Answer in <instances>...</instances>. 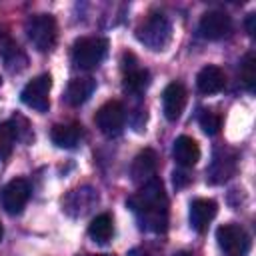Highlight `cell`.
Here are the masks:
<instances>
[{"mask_svg": "<svg viewBox=\"0 0 256 256\" xmlns=\"http://www.w3.org/2000/svg\"><path fill=\"white\" fill-rule=\"evenodd\" d=\"M128 208L134 212L142 230L162 234L168 228V196L162 180L156 176L142 184L138 192L128 198Z\"/></svg>", "mask_w": 256, "mask_h": 256, "instance_id": "cell-1", "label": "cell"}, {"mask_svg": "<svg viewBox=\"0 0 256 256\" xmlns=\"http://www.w3.org/2000/svg\"><path fill=\"white\" fill-rule=\"evenodd\" d=\"M24 32L38 52H50L58 40V24L50 14H34L26 20Z\"/></svg>", "mask_w": 256, "mask_h": 256, "instance_id": "cell-2", "label": "cell"}, {"mask_svg": "<svg viewBox=\"0 0 256 256\" xmlns=\"http://www.w3.org/2000/svg\"><path fill=\"white\" fill-rule=\"evenodd\" d=\"M136 38L150 50H164L172 40V24L164 14L154 12L136 28Z\"/></svg>", "mask_w": 256, "mask_h": 256, "instance_id": "cell-3", "label": "cell"}, {"mask_svg": "<svg viewBox=\"0 0 256 256\" xmlns=\"http://www.w3.org/2000/svg\"><path fill=\"white\" fill-rule=\"evenodd\" d=\"M108 54V40L102 36H84L78 38L72 46V62L76 68L92 70L100 66V62Z\"/></svg>", "mask_w": 256, "mask_h": 256, "instance_id": "cell-4", "label": "cell"}, {"mask_svg": "<svg viewBox=\"0 0 256 256\" xmlns=\"http://www.w3.org/2000/svg\"><path fill=\"white\" fill-rule=\"evenodd\" d=\"M50 88H52V76L50 74H40L32 78L20 92V100L36 110V112H46L50 108Z\"/></svg>", "mask_w": 256, "mask_h": 256, "instance_id": "cell-5", "label": "cell"}, {"mask_svg": "<svg viewBox=\"0 0 256 256\" xmlns=\"http://www.w3.org/2000/svg\"><path fill=\"white\" fill-rule=\"evenodd\" d=\"M216 240L228 256H244L250 250V236L240 224H222L216 230Z\"/></svg>", "mask_w": 256, "mask_h": 256, "instance_id": "cell-6", "label": "cell"}, {"mask_svg": "<svg viewBox=\"0 0 256 256\" xmlns=\"http://www.w3.org/2000/svg\"><path fill=\"white\" fill-rule=\"evenodd\" d=\"M94 122L98 126V130L106 136H116L120 134V130L124 128L126 122V108L122 102L118 100H110L106 104H102L94 116Z\"/></svg>", "mask_w": 256, "mask_h": 256, "instance_id": "cell-7", "label": "cell"}, {"mask_svg": "<svg viewBox=\"0 0 256 256\" xmlns=\"http://www.w3.org/2000/svg\"><path fill=\"white\" fill-rule=\"evenodd\" d=\"M28 198H30V184L24 178H14L0 190V204L8 214H20Z\"/></svg>", "mask_w": 256, "mask_h": 256, "instance_id": "cell-8", "label": "cell"}, {"mask_svg": "<svg viewBox=\"0 0 256 256\" xmlns=\"http://www.w3.org/2000/svg\"><path fill=\"white\" fill-rule=\"evenodd\" d=\"M96 204H98V192L92 186H80V188H74L66 194L62 208L66 214L78 218V216L88 214Z\"/></svg>", "mask_w": 256, "mask_h": 256, "instance_id": "cell-9", "label": "cell"}, {"mask_svg": "<svg viewBox=\"0 0 256 256\" xmlns=\"http://www.w3.org/2000/svg\"><path fill=\"white\" fill-rule=\"evenodd\" d=\"M230 30H232V18L222 10H208L206 14H202L198 24V32L206 40H220L228 36Z\"/></svg>", "mask_w": 256, "mask_h": 256, "instance_id": "cell-10", "label": "cell"}, {"mask_svg": "<svg viewBox=\"0 0 256 256\" xmlns=\"http://www.w3.org/2000/svg\"><path fill=\"white\" fill-rule=\"evenodd\" d=\"M124 80H122V86L128 94H142L148 86H150V72L146 68H138L136 66V58L134 54H124Z\"/></svg>", "mask_w": 256, "mask_h": 256, "instance_id": "cell-11", "label": "cell"}, {"mask_svg": "<svg viewBox=\"0 0 256 256\" xmlns=\"http://www.w3.org/2000/svg\"><path fill=\"white\" fill-rule=\"evenodd\" d=\"M186 98H188L186 88L180 82H170L164 88V92H162V112H164L166 120L176 122L182 116L184 106H186Z\"/></svg>", "mask_w": 256, "mask_h": 256, "instance_id": "cell-12", "label": "cell"}, {"mask_svg": "<svg viewBox=\"0 0 256 256\" xmlns=\"http://www.w3.org/2000/svg\"><path fill=\"white\" fill-rule=\"evenodd\" d=\"M234 170H236V154L232 150L220 148V150L214 152L212 164L206 170L208 182L210 184H222V182H226L234 174Z\"/></svg>", "mask_w": 256, "mask_h": 256, "instance_id": "cell-13", "label": "cell"}, {"mask_svg": "<svg viewBox=\"0 0 256 256\" xmlns=\"http://www.w3.org/2000/svg\"><path fill=\"white\" fill-rule=\"evenodd\" d=\"M156 168H158V156L152 148H144L142 152L136 154L132 166H130V176L136 184H146L152 178H156Z\"/></svg>", "mask_w": 256, "mask_h": 256, "instance_id": "cell-14", "label": "cell"}, {"mask_svg": "<svg viewBox=\"0 0 256 256\" xmlns=\"http://www.w3.org/2000/svg\"><path fill=\"white\" fill-rule=\"evenodd\" d=\"M218 212V204L212 198H196L190 202V226L196 232H204L208 224L214 220Z\"/></svg>", "mask_w": 256, "mask_h": 256, "instance_id": "cell-15", "label": "cell"}, {"mask_svg": "<svg viewBox=\"0 0 256 256\" xmlns=\"http://www.w3.org/2000/svg\"><path fill=\"white\" fill-rule=\"evenodd\" d=\"M0 58L6 62V66L14 72L22 70L26 66V54L22 52V48L16 44V40L0 28Z\"/></svg>", "mask_w": 256, "mask_h": 256, "instance_id": "cell-16", "label": "cell"}, {"mask_svg": "<svg viewBox=\"0 0 256 256\" xmlns=\"http://www.w3.org/2000/svg\"><path fill=\"white\" fill-rule=\"evenodd\" d=\"M224 86H226V74L222 68H218L214 64L204 66L196 76V88L202 94H216V92L224 90Z\"/></svg>", "mask_w": 256, "mask_h": 256, "instance_id": "cell-17", "label": "cell"}, {"mask_svg": "<svg viewBox=\"0 0 256 256\" xmlns=\"http://www.w3.org/2000/svg\"><path fill=\"white\" fill-rule=\"evenodd\" d=\"M172 156L182 168H190L200 160V146L190 136H178L172 146Z\"/></svg>", "mask_w": 256, "mask_h": 256, "instance_id": "cell-18", "label": "cell"}, {"mask_svg": "<svg viewBox=\"0 0 256 256\" xmlns=\"http://www.w3.org/2000/svg\"><path fill=\"white\" fill-rule=\"evenodd\" d=\"M96 88V82L90 78V76H82V78H72L66 86V92H64V100L70 104V106H80L84 104L92 92Z\"/></svg>", "mask_w": 256, "mask_h": 256, "instance_id": "cell-19", "label": "cell"}, {"mask_svg": "<svg viewBox=\"0 0 256 256\" xmlns=\"http://www.w3.org/2000/svg\"><path fill=\"white\" fill-rule=\"evenodd\" d=\"M50 138L58 148H76L82 138L80 124H54L50 130Z\"/></svg>", "mask_w": 256, "mask_h": 256, "instance_id": "cell-20", "label": "cell"}, {"mask_svg": "<svg viewBox=\"0 0 256 256\" xmlns=\"http://www.w3.org/2000/svg\"><path fill=\"white\" fill-rule=\"evenodd\" d=\"M88 236L92 238V242L96 244H108L110 238L114 236V222L110 214H98L96 218H92V222L88 224Z\"/></svg>", "mask_w": 256, "mask_h": 256, "instance_id": "cell-21", "label": "cell"}, {"mask_svg": "<svg viewBox=\"0 0 256 256\" xmlns=\"http://www.w3.org/2000/svg\"><path fill=\"white\" fill-rule=\"evenodd\" d=\"M240 80H242V84L246 86L248 92H254V86H256V56H254V52H248L242 58Z\"/></svg>", "mask_w": 256, "mask_h": 256, "instance_id": "cell-22", "label": "cell"}, {"mask_svg": "<svg viewBox=\"0 0 256 256\" xmlns=\"http://www.w3.org/2000/svg\"><path fill=\"white\" fill-rule=\"evenodd\" d=\"M16 132L12 122H0V160H6L16 144Z\"/></svg>", "mask_w": 256, "mask_h": 256, "instance_id": "cell-23", "label": "cell"}, {"mask_svg": "<svg viewBox=\"0 0 256 256\" xmlns=\"http://www.w3.org/2000/svg\"><path fill=\"white\" fill-rule=\"evenodd\" d=\"M200 128H202L208 136L218 134L220 128H222V118H220V114L214 112V110H202V114H200Z\"/></svg>", "mask_w": 256, "mask_h": 256, "instance_id": "cell-24", "label": "cell"}, {"mask_svg": "<svg viewBox=\"0 0 256 256\" xmlns=\"http://www.w3.org/2000/svg\"><path fill=\"white\" fill-rule=\"evenodd\" d=\"M128 256H158V252L150 246H136L128 252Z\"/></svg>", "mask_w": 256, "mask_h": 256, "instance_id": "cell-25", "label": "cell"}, {"mask_svg": "<svg viewBox=\"0 0 256 256\" xmlns=\"http://www.w3.org/2000/svg\"><path fill=\"white\" fill-rule=\"evenodd\" d=\"M190 182V178L184 174V172H174V186L176 188H180V186H184V184H188Z\"/></svg>", "mask_w": 256, "mask_h": 256, "instance_id": "cell-26", "label": "cell"}, {"mask_svg": "<svg viewBox=\"0 0 256 256\" xmlns=\"http://www.w3.org/2000/svg\"><path fill=\"white\" fill-rule=\"evenodd\" d=\"M254 20H256V14H248V18H246V32H248L250 36H254V32H256Z\"/></svg>", "mask_w": 256, "mask_h": 256, "instance_id": "cell-27", "label": "cell"}, {"mask_svg": "<svg viewBox=\"0 0 256 256\" xmlns=\"http://www.w3.org/2000/svg\"><path fill=\"white\" fill-rule=\"evenodd\" d=\"M174 256H192V254H190V252H186V250H182V252H176Z\"/></svg>", "mask_w": 256, "mask_h": 256, "instance_id": "cell-28", "label": "cell"}, {"mask_svg": "<svg viewBox=\"0 0 256 256\" xmlns=\"http://www.w3.org/2000/svg\"><path fill=\"white\" fill-rule=\"evenodd\" d=\"M86 256H112V254H86Z\"/></svg>", "mask_w": 256, "mask_h": 256, "instance_id": "cell-29", "label": "cell"}, {"mask_svg": "<svg viewBox=\"0 0 256 256\" xmlns=\"http://www.w3.org/2000/svg\"><path fill=\"white\" fill-rule=\"evenodd\" d=\"M2 236H4V228H2V224H0V240H2Z\"/></svg>", "mask_w": 256, "mask_h": 256, "instance_id": "cell-30", "label": "cell"}]
</instances>
